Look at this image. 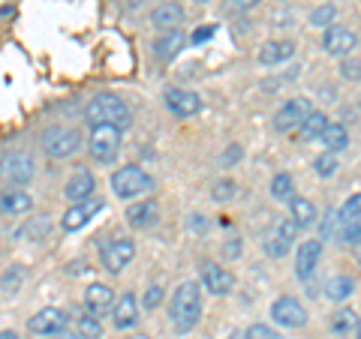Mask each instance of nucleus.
Here are the masks:
<instances>
[{"mask_svg": "<svg viewBox=\"0 0 361 339\" xmlns=\"http://www.w3.org/2000/svg\"><path fill=\"white\" fill-rule=\"evenodd\" d=\"M190 225H193V231H208V222H202V217H190Z\"/></svg>", "mask_w": 361, "mask_h": 339, "instance_id": "a18cd8bd", "label": "nucleus"}, {"mask_svg": "<svg viewBox=\"0 0 361 339\" xmlns=\"http://www.w3.org/2000/svg\"><path fill=\"white\" fill-rule=\"evenodd\" d=\"M39 144L51 160H70V156L78 153V148H82V135L70 127H51L42 132Z\"/></svg>", "mask_w": 361, "mask_h": 339, "instance_id": "20e7f679", "label": "nucleus"}, {"mask_svg": "<svg viewBox=\"0 0 361 339\" xmlns=\"http://www.w3.org/2000/svg\"><path fill=\"white\" fill-rule=\"evenodd\" d=\"M51 339H82V336H78V333H66V331H63V333H58V336H51Z\"/></svg>", "mask_w": 361, "mask_h": 339, "instance_id": "49530a36", "label": "nucleus"}, {"mask_svg": "<svg viewBox=\"0 0 361 339\" xmlns=\"http://www.w3.org/2000/svg\"><path fill=\"white\" fill-rule=\"evenodd\" d=\"M353 288H355L353 276H334V279L325 282V295H329V300H346L353 295Z\"/></svg>", "mask_w": 361, "mask_h": 339, "instance_id": "c85d7f7f", "label": "nucleus"}, {"mask_svg": "<svg viewBox=\"0 0 361 339\" xmlns=\"http://www.w3.org/2000/svg\"><path fill=\"white\" fill-rule=\"evenodd\" d=\"M313 115V108H310V99L307 96H295V99H286L283 105L277 108V115H274V129L277 132H289V129H301V123L307 120Z\"/></svg>", "mask_w": 361, "mask_h": 339, "instance_id": "423d86ee", "label": "nucleus"}, {"mask_svg": "<svg viewBox=\"0 0 361 339\" xmlns=\"http://www.w3.org/2000/svg\"><path fill=\"white\" fill-rule=\"evenodd\" d=\"M211 37H214V25H205V27H199V30L193 33V39H190V42L199 45V42H205V39H211Z\"/></svg>", "mask_w": 361, "mask_h": 339, "instance_id": "37998d69", "label": "nucleus"}, {"mask_svg": "<svg viewBox=\"0 0 361 339\" xmlns=\"http://www.w3.org/2000/svg\"><path fill=\"white\" fill-rule=\"evenodd\" d=\"M163 103L166 108L172 111L175 117H193L202 111V99L199 94H193V90H184V87H169L163 94Z\"/></svg>", "mask_w": 361, "mask_h": 339, "instance_id": "9b49d317", "label": "nucleus"}, {"mask_svg": "<svg viewBox=\"0 0 361 339\" xmlns=\"http://www.w3.org/2000/svg\"><path fill=\"white\" fill-rule=\"evenodd\" d=\"M211 196H214V201H229V198L235 196V184H232L229 177L217 180V184H214V189H211Z\"/></svg>", "mask_w": 361, "mask_h": 339, "instance_id": "e433bc0d", "label": "nucleus"}, {"mask_svg": "<svg viewBox=\"0 0 361 339\" xmlns=\"http://www.w3.org/2000/svg\"><path fill=\"white\" fill-rule=\"evenodd\" d=\"M21 279H25V274H21V267H9V270H6V274H4V298L18 295Z\"/></svg>", "mask_w": 361, "mask_h": 339, "instance_id": "72a5a7b5", "label": "nucleus"}, {"mask_svg": "<svg viewBox=\"0 0 361 339\" xmlns=\"http://www.w3.org/2000/svg\"><path fill=\"white\" fill-rule=\"evenodd\" d=\"M151 186H154L151 174L142 172L139 165H123V168H118V172L111 174V192H115L118 198H123V201H130L135 196H145Z\"/></svg>", "mask_w": 361, "mask_h": 339, "instance_id": "7ed1b4c3", "label": "nucleus"}, {"mask_svg": "<svg viewBox=\"0 0 361 339\" xmlns=\"http://www.w3.org/2000/svg\"><path fill=\"white\" fill-rule=\"evenodd\" d=\"M0 207H4L6 217H16V213H27L33 207V198L27 196V192L9 189V192H4V198H0Z\"/></svg>", "mask_w": 361, "mask_h": 339, "instance_id": "393cba45", "label": "nucleus"}, {"mask_svg": "<svg viewBox=\"0 0 361 339\" xmlns=\"http://www.w3.org/2000/svg\"><path fill=\"white\" fill-rule=\"evenodd\" d=\"M262 0H226L223 4V9L229 15H241V13H250V9H256Z\"/></svg>", "mask_w": 361, "mask_h": 339, "instance_id": "c9c22d12", "label": "nucleus"}, {"mask_svg": "<svg viewBox=\"0 0 361 339\" xmlns=\"http://www.w3.org/2000/svg\"><path fill=\"white\" fill-rule=\"evenodd\" d=\"M319 234H322V241H331L334 237V217L331 213H325V222L319 225Z\"/></svg>", "mask_w": 361, "mask_h": 339, "instance_id": "79ce46f5", "label": "nucleus"}, {"mask_svg": "<svg viewBox=\"0 0 361 339\" xmlns=\"http://www.w3.org/2000/svg\"><path fill=\"white\" fill-rule=\"evenodd\" d=\"M85 120L90 127H103V123H109V127H118L123 132L133 123V115H130L127 103L118 99L115 94H97L85 105Z\"/></svg>", "mask_w": 361, "mask_h": 339, "instance_id": "f03ea898", "label": "nucleus"}, {"mask_svg": "<svg viewBox=\"0 0 361 339\" xmlns=\"http://www.w3.org/2000/svg\"><path fill=\"white\" fill-rule=\"evenodd\" d=\"M99 210H103V201H99V198H87V201H82V205H73L70 210L63 213L61 229H63V231H78V229H85V225L94 219Z\"/></svg>", "mask_w": 361, "mask_h": 339, "instance_id": "dca6fc26", "label": "nucleus"}, {"mask_svg": "<svg viewBox=\"0 0 361 339\" xmlns=\"http://www.w3.org/2000/svg\"><path fill=\"white\" fill-rule=\"evenodd\" d=\"M180 21H184V9H180V4H157V9L151 13V25L160 27V30H178Z\"/></svg>", "mask_w": 361, "mask_h": 339, "instance_id": "412c9836", "label": "nucleus"}, {"mask_svg": "<svg viewBox=\"0 0 361 339\" xmlns=\"http://www.w3.org/2000/svg\"><path fill=\"white\" fill-rule=\"evenodd\" d=\"M247 339H283L274 327H268V324H253V327H247Z\"/></svg>", "mask_w": 361, "mask_h": 339, "instance_id": "4c0bfd02", "label": "nucleus"}, {"mask_svg": "<svg viewBox=\"0 0 361 339\" xmlns=\"http://www.w3.org/2000/svg\"><path fill=\"white\" fill-rule=\"evenodd\" d=\"M289 210H292V219H295L298 225H313V219H316V207H313V201H307V198H292L289 201Z\"/></svg>", "mask_w": 361, "mask_h": 339, "instance_id": "c756f323", "label": "nucleus"}, {"mask_svg": "<svg viewBox=\"0 0 361 339\" xmlns=\"http://www.w3.org/2000/svg\"><path fill=\"white\" fill-rule=\"evenodd\" d=\"M199 276H202V286H205V291H211L214 298H223V295H229V291L235 288L232 274L226 267H220L217 262H202Z\"/></svg>", "mask_w": 361, "mask_h": 339, "instance_id": "f8f14e48", "label": "nucleus"}, {"mask_svg": "<svg viewBox=\"0 0 361 339\" xmlns=\"http://www.w3.org/2000/svg\"><path fill=\"white\" fill-rule=\"evenodd\" d=\"M118 148H121V129L118 127H94L90 129V139H87V151L94 156L97 162H111L118 156Z\"/></svg>", "mask_w": 361, "mask_h": 339, "instance_id": "39448f33", "label": "nucleus"}, {"mask_svg": "<svg viewBox=\"0 0 361 339\" xmlns=\"http://www.w3.org/2000/svg\"><path fill=\"white\" fill-rule=\"evenodd\" d=\"M238 156H241V148H238V144H232V151H226V153H223V162H235Z\"/></svg>", "mask_w": 361, "mask_h": 339, "instance_id": "c03bdc74", "label": "nucleus"}, {"mask_svg": "<svg viewBox=\"0 0 361 339\" xmlns=\"http://www.w3.org/2000/svg\"><path fill=\"white\" fill-rule=\"evenodd\" d=\"M220 252H223V258H229V262H232V258H238V255H241V241H238V237L226 241V243L220 246Z\"/></svg>", "mask_w": 361, "mask_h": 339, "instance_id": "a19ab883", "label": "nucleus"}, {"mask_svg": "<svg viewBox=\"0 0 361 339\" xmlns=\"http://www.w3.org/2000/svg\"><path fill=\"white\" fill-rule=\"evenodd\" d=\"M329 129V117L322 115V111H313V115L301 123L298 129V139L301 141H313V139H322V132Z\"/></svg>", "mask_w": 361, "mask_h": 339, "instance_id": "bb28decb", "label": "nucleus"}, {"mask_svg": "<svg viewBox=\"0 0 361 339\" xmlns=\"http://www.w3.org/2000/svg\"><path fill=\"white\" fill-rule=\"evenodd\" d=\"M319 141L325 144V151L329 153H341L343 148H349V132H346L343 123H329V129L322 132Z\"/></svg>", "mask_w": 361, "mask_h": 339, "instance_id": "a878e982", "label": "nucleus"}, {"mask_svg": "<svg viewBox=\"0 0 361 339\" xmlns=\"http://www.w3.org/2000/svg\"><path fill=\"white\" fill-rule=\"evenodd\" d=\"M358 105H361V96H358Z\"/></svg>", "mask_w": 361, "mask_h": 339, "instance_id": "8fccbe9b", "label": "nucleus"}, {"mask_svg": "<svg viewBox=\"0 0 361 339\" xmlns=\"http://www.w3.org/2000/svg\"><path fill=\"white\" fill-rule=\"evenodd\" d=\"M0 339H18L13 331H4V333H0Z\"/></svg>", "mask_w": 361, "mask_h": 339, "instance_id": "de8ad7c7", "label": "nucleus"}, {"mask_svg": "<svg viewBox=\"0 0 361 339\" xmlns=\"http://www.w3.org/2000/svg\"><path fill=\"white\" fill-rule=\"evenodd\" d=\"M75 327H78V336H85V339H99L103 336V327H99L97 315H82V319L75 321Z\"/></svg>", "mask_w": 361, "mask_h": 339, "instance_id": "2f4dec72", "label": "nucleus"}, {"mask_svg": "<svg viewBox=\"0 0 361 339\" xmlns=\"http://www.w3.org/2000/svg\"><path fill=\"white\" fill-rule=\"evenodd\" d=\"M163 303V288L160 286H151L145 291V309H157Z\"/></svg>", "mask_w": 361, "mask_h": 339, "instance_id": "58836bf2", "label": "nucleus"}, {"mask_svg": "<svg viewBox=\"0 0 361 339\" xmlns=\"http://www.w3.org/2000/svg\"><path fill=\"white\" fill-rule=\"evenodd\" d=\"M358 315L353 312V309H337L334 315H331V331L337 333V336H349V333H355L358 331Z\"/></svg>", "mask_w": 361, "mask_h": 339, "instance_id": "cd10ccee", "label": "nucleus"}, {"mask_svg": "<svg viewBox=\"0 0 361 339\" xmlns=\"http://www.w3.org/2000/svg\"><path fill=\"white\" fill-rule=\"evenodd\" d=\"M298 229H301V225H298L295 219H283V222L277 225V231L268 237L265 252H268L271 258H283V255L292 250V243L298 241Z\"/></svg>", "mask_w": 361, "mask_h": 339, "instance_id": "2eb2a0df", "label": "nucleus"}, {"mask_svg": "<svg viewBox=\"0 0 361 339\" xmlns=\"http://www.w3.org/2000/svg\"><path fill=\"white\" fill-rule=\"evenodd\" d=\"M341 222V241L343 243H361V192H355L337 213Z\"/></svg>", "mask_w": 361, "mask_h": 339, "instance_id": "0eeeda50", "label": "nucleus"}, {"mask_svg": "<svg viewBox=\"0 0 361 339\" xmlns=\"http://www.w3.org/2000/svg\"><path fill=\"white\" fill-rule=\"evenodd\" d=\"M33 172H37V165H33V156L25 153V151H16V153H6L4 156V177L13 180L16 186H27L33 180Z\"/></svg>", "mask_w": 361, "mask_h": 339, "instance_id": "ddd939ff", "label": "nucleus"}, {"mask_svg": "<svg viewBox=\"0 0 361 339\" xmlns=\"http://www.w3.org/2000/svg\"><path fill=\"white\" fill-rule=\"evenodd\" d=\"M111 321H115V327H121V331H127V327H133L135 321H139V303H135L133 295H123L115 309H111Z\"/></svg>", "mask_w": 361, "mask_h": 339, "instance_id": "b1692460", "label": "nucleus"}, {"mask_svg": "<svg viewBox=\"0 0 361 339\" xmlns=\"http://www.w3.org/2000/svg\"><path fill=\"white\" fill-rule=\"evenodd\" d=\"M341 72H343L346 82H358V78H361V63L358 60H343Z\"/></svg>", "mask_w": 361, "mask_h": 339, "instance_id": "ea45409f", "label": "nucleus"}, {"mask_svg": "<svg viewBox=\"0 0 361 339\" xmlns=\"http://www.w3.org/2000/svg\"><path fill=\"white\" fill-rule=\"evenodd\" d=\"M334 15H337V9L331 4H325V6H319V9H313L310 13V25L313 27H331Z\"/></svg>", "mask_w": 361, "mask_h": 339, "instance_id": "f704fd0d", "label": "nucleus"}, {"mask_svg": "<svg viewBox=\"0 0 361 339\" xmlns=\"http://www.w3.org/2000/svg\"><path fill=\"white\" fill-rule=\"evenodd\" d=\"M94 186H97V180L90 172H75L70 180H66V186H63V198L66 201H73V205H82V201H87L90 196H94Z\"/></svg>", "mask_w": 361, "mask_h": 339, "instance_id": "6ab92c4d", "label": "nucleus"}, {"mask_svg": "<svg viewBox=\"0 0 361 339\" xmlns=\"http://www.w3.org/2000/svg\"><path fill=\"white\" fill-rule=\"evenodd\" d=\"M202 315V291L196 282H180L175 288L172 300H169V319H172V327L178 333H187L199 324Z\"/></svg>", "mask_w": 361, "mask_h": 339, "instance_id": "f257e3e1", "label": "nucleus"}, {"mask_svg": "<svg viewBox=\"0 0 361 339\" xmlns=\"http://www.w3.org/2000/svg\"><path fill=\"white\" fill-rule=\"evenodd\" d=\"M313 172L319 174V177H334V172H337V160H334V153L325 151L322 156H316V160H313Z\"/></svg>", "mask_w": 361, "mask_h": 339, "instance_id": "473e14b6", "label": "nucleus"}, {"mask_svg": "<svg viewBox=\"0 0 361 339\" xmlns=\"http://www.w3.org/2000/svg\"><path fill=\"white\" fill-rule=\"evenodd\" d=\"M184 45H187L184 30H169L166 37H160V39H157V45H154V54H157V60L169 63V60H175L178 54L184 51Z\"/></svg>", "mask_w": 361, "mask_h": 339, "instance_id": "4be33fe9", "label": "nucleus"}, {"mask_svg": "<svg viewBox=\"0 0 361 339\" xmlns=\"http://www.w3.org/2000/svg\"><path fill=\"white\" fill-rule=\"evenodd\" d=\"M355 339H361V321H358V331H355Z\"/></svg>", "mask_w": 361, "mask_h": 339, "instance_id": "09e8293b", "label": "nucleus"}, {"mask_svg": "<svg viewBox=\"0 0 361 339\" xmlns=\"http://www.w3.org/2000/svg\"><path fill=\"white\" fill-rule=\"evenodd\" d=\"M63 327H66V312L58 307H45L27 319V331L33 336H58L63 333Z\"/></svg>", "mask_w": 361, "mask_h": 339, "instance_id": "9d476101", "label": "nucleus"}, {"mask_svg": "<svg viewBox=\"0 0 361 339\" xmlns=\"http://www.w3.org/2000/svg\"><path fill=\"white\" fill-rule=\"evenodd\" d=\"M358 45V33L341 27V25H331L329 30L322 33V49L331 54V58H349Z\"/></svg>", "mask_w": 361, "mask_h": 339, "instance_id": "1a4fd4ad", "label": "nucleus"}, {"mask_svg": "<svg viewBox=\"0 0 361 339\" xmlns=\"http://www.w3.org/2000/svg\"><path fill=\"white\" fill-rule=\"evenodd\" d=\"M271 319L283 327H301V324H307V309L295 298H277L271 303Z\"/></svg>", "mask_w": 361, "mask_h": 339, "instance_id": "4468645a", "label": "nucleus"}, {"mask_svg": "<svg viewBox=\"0 0 361 339\" xmlns=\"http://www.w3.org/2000/svg\"><path fill=\"white\" fill-rule=\"evenodd\" d=\"M271 196L277 201H292L295 198V192H292V177L286 172H280L274 180H271Z\"/></svg>", "mask_w": 361, "mask_h": 339, "instance_id": "7c9ffc66", "label": "nucleus"}, {"mask_svg": "<svg viewBox=\"0 0 361 339\" xmlns=\"http://www.w3.org/2000/svg\"><path fill=\"white\" fill-rule=\"evenodd\" d=\"M99 255H103V267L109 270V274H121V270L133 262L135 243L127 241V237H118V241L99 246Z\"/></svg>", "mask_w": 361, "mask_h": 339, "instance_id": "6e6552de", "label": "nucleus"}, {"mask_svg": "<svg viewBox=\"0 0 361 339\" xmlns=\"http://www.w3.org/2000/svg\"><path fill=\"white\" fill-rule=\"evenodd\" d=\"M160 219V210H157L154 201H133V205L127 207V222L133 225V229H151V225Z\"/></svg>", "mask_w": 361, "mask_h": 339, "instance_id": "5701e85b", "label": "nucleus"}, {"mask_svg": "<svg viewBox=\"0 0 361 339\" xmlns=\"http://www.w3.org/2000/svg\"><path fill=\"white\" fill-rule=\"evenodd\" d=\"M115 291H111L109 286H103V282H90V286L85 288V307L90 315H109L111 309H115Z\"/></svg>", "mask_w": 361, "mask_h": 339, "instance_id": "f3484780", "label": "nucleus"}, {"mask_svg": "<svg viewBox=\"0 0 361 339\" xmlns=\"http://www.w3.org/2000/svg\"><path fill=\"white\" fill-rule=\"evenodd\" d=\"M292 58H295V42L292 39H271L259 49V63H265V66L286 63Z\"/></svg>", "mask_w": 361, "mask_h": 339, "instance_id": "aec40b11", "label": "nucleus"}, {"mask_svg": "<svg viewBox=\"0 0 361 339\" xmlns=\"http://www.w3.org/2000/svg\"><path fill=\"white\" fill-rule=\"evenodd\" d=\"M319 258H322V243L319 241H304L298 246V255H295V276L310 279L313 270L319 267Z\"/></svg>", "mask_w": 361, "mask_h": 339, "instance_id": "a211bd4d", "label": "nucleus"}]
</instances>
